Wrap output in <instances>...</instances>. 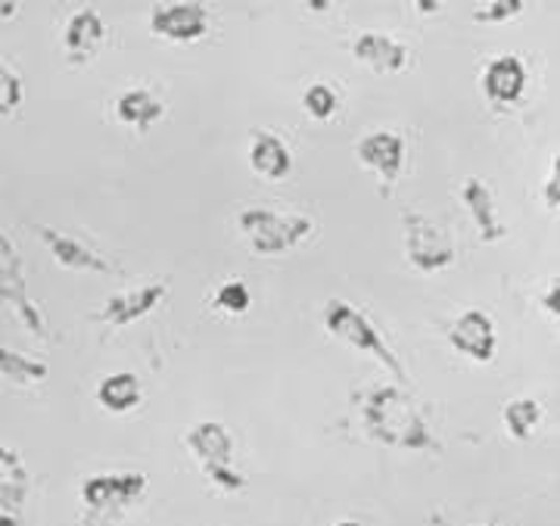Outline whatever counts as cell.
<instances>
[{
	"mask_svg": "<svg viewBox=\"0 0 560 526\" xmlns=\"http://www.w3.org/2000/svg\"><path fill=\"white\" fill-rule=\"evenodd\" d=\"M361 421L377 443L401 452H440L442 445L401 386H377L361 405Z\"/></svg>",
	"mask_w": 560,
	"mask_h": 526,
	"instance_id": "6da1fadb",
	"label": "cell"
},
{
	"mask_svg": "<svg viewBox=\"0 0 560 526\" xmlns=\"http://www.w3.org/2000/svg\"><path fill=\"white\" fill-rule=\"evenodd\" d=\"M320 318H324V330L330 337H337L346 346H352V349H359L364 355L377 359L396 381H408V374H405V367L396 359V352L389 349V343L383 340L381 330L374 327V322L361 308L346 303V300H330V303L324 305V315Z\"/></svg>",
	"mask_w": 560,
	"mask_h": 526,
	"instance_id": "7a4b0ae2",
	"label": "cell"
},
{
	"mask_svg": "<svg viewBox=\"0 0 560 526\" xmlns=\"http://www.w3.org/2000/svg\"><path fill=\"white\" fill-rule=\"evenodd\" d=\"M147 477L140 470L125 474H94L81 483L84 521L81 526H109L125 507H131L143 495Z\"/></svg>",
	"mask_w": 560,
	"mask_h": 526,
	"instance_id": "3957f363",
	"label": "cell"
},
{
	"mask_svg": "<svg viewBox=\"0 0 560 526\" xmlns=\"http://www.w3.org/2000/svg\"><path fill=\"white\" fill-rule=\"evenodd\" d=\"M0 305H7L16 322L38 340H50V327L40 312V305L32 300L28 293V281H25V265H22L20 249L13 237L0 227Z\"/></svg>",
	"mask_w": 560,
	"mask_h": 526,
	"instance_id": "277c9868",
	"label": "cell"
},
{
	"mask_svg": "<svg viewBox=\"0 0 560 526\" xmlns=\"http://www.w3.org/2000/svg\"><path fill=\"white\" fill-rule=\"evenodd\" d=\"M241 231L259 256H280V253H290L293 246H300L315 231V224L305 215L256 206V209L241 212Z\"/></svg>",
	"mask_w": 560,
	"mask_h": 526,
	"instance_id": "5b68a950",
	"label": "cell"
},
{
	"mask_svg": "<svg viewBox=\"0 0 560 526\" xmlns=\"http://www.w3.org/2000/svg\"><path fill=\"white\" fill-rule=\"evenodd\" d=\"M187 448L200 461L202 474L212 480V486H219L221 492H241L246 486V477L234 467V440L224 424L200 421L197 426H190Z\"/></svg>",
	"mask_w": 560,
	"mask_h": 526,
	"instance_id": "8992f818",
	"label": "cell"
},
{
	"mask_svg": "<svg viewBox=\"0 0 560 526\" xmlns=\"http://www.w3.org/2000/svg\"><path fill=\"white\" fill-rule=\"evenodd\" d=\"M401 243H405V256L423 274L442 271L455 262V241L452 234L436 224L430 215H423L418 209H405L401 212Z\"/></svg>",
	"mask_w": 560,
	"mask_h": 526,
	"instance_id": "52a82bcc",
	"label": "cell"
},
{
	"mask_svg": "<svg viewBox=\"0 0 560 526\" xmlns=\"http://www.w3.org/2000/svg\"><path fill=\"white\" fill-rule=\"evenodd\" d=\"M40 243L50 249V256L69 268V271H88V274H119V265H113L101 249H94L91 243H84L75 234H66V231H57V227H47V224H38Z\"/></svg>",
	"mask_w": 560,
	"mask_h": 526,
	"instance_id": "ba28073f",
	"label": "cell"
},
{
	"mask_svg": "<svg viewBox=\"0 0 560 526\" xmlns=\"http://www.w3.org/2000/svg\"><path fill=\"white\" fill-rule=\"evenodd\" d=\"M355 156L361 165H368L371 172H377L383 182V197L393 194V187L399 182L401 168H405V138L396 131H371L364 135L355 147Z\"/></svg>",
	"mask_w": 560,
	"mask_h": 526,
	"instance_id": "9c48e42d",
	"label": "cell"
},
{
	"mask_svg": "<svg viewBox=\"0 0 560 526\" xmlns=\"http://www.w3.org/2000/svg\"><path fill=\"white\" fill-rule=\"evenodd\" d=\"M32 492V474L16 448L0 445V526H22V511Z\"/></svg>",
	"mask_w": 560,
	"mask_h": 526,
	"instance_id": "30bf717a",
	"label": "cell"
},
{
	"mask_svg": "<svg viewBox=\"0 0 560 526\" xmlns=\"http://www.w3.org/2000/svg\"><path fill=\"white\" fill-rule=\"evenodd\" d=\"M165 293H168V283L165 281L131 287V290H125V293L109 296V300L97 308L94 322L106 324V327H128V324L140 322L143 315H150V312L165 300Z\"/></svg>",
	"mask_w": 560,
	"mask_h": 526,
	"instance_id": "8fae6325",
	"label": "cell"
},
{
	"mask_svg": "<svg viewBox=\"0 0 560 526\" xmlns=\"http://www.w3.org/2000/svg\"><path fill=\"white\" fill-rule=\"evenodd\" d=\"M150 28L156 38L190 44L209 32V10L202 3H162L150 16Z\"/></svg>",
	"mask_w": 560,
	"mask_h": 526,
	"instance_id": "7c38bea8",
	"label": "cell"
},
{
	"mask_svg": "<svg viewBox=\"0 0 560 526\" xmlns=\"http://www.w3.org/2000/svg\"><path fill=\"white\" fill-rule=\"evenodd\" d=\"M448 343L455 346L460 355H467L470 362H492L495 346H499L495 324H492V318L482 308H467L448 327Z\"/></svg>",
	"mask_w": 560,
	"mask_h": 526,
	"instance_id": "4fadbf2b",
	"label": "cell"
},
{
	"mask_svg": "<svg viewBox=\"0 0 560 526\" xmlns=\"http://www.w3.org/2000/svg\"><path fill=\"white\" fill-rule=\"evenodd\" d=\"M106 22L97 10H79L72 13V20L66 22L62 32V54L69 66H88L106 44Z\"/></svg>",
	"mask_w": 560,
	"mask_h": 526,
	"instance_id": "5bb4252c",
	"label": "cell"
},
{
	"mask_svg": "<svg viewBox=\"0 0 560 526\" xmlns=\"http://www.w3.org/2000/svg\"><path fill=\"white\" fill-rule=\"evenodd\" d=\"M526 81L529 72L523 66L521 57L514 54H504L495 60L486 62L482 69V94L492 106H514L526 94Z\"/></svg>",
	"mask_w": 560,
	"mask_h": 526,
	"instance_id": "9a60e30c",
	"label": "cell"
},
{
	"mask_svg": "<svg viewBox=\"0 0 560 526\" xmlns=\"http://www.w3.org/2000/svg\"><path fill=\"white\" fill-rule=\"evenodd\" d=\"M352 57L364 62L368 69H374L377 75H399L401 69L408 66V47L393 35H386V32L368 28L352 44Z\"/></svg>",
	"mask_w": 560,
	"mask_h": 526,
	"instance_id": "2e32d148",
	"label": "cell"
},
{
	"mask_svg": "<svg viewBox=\"0 0 560 526\" xmlns=\"http://www.w3.org/2000/svg\"><path fill=\"white\" fill-rule=\"evenodd\" d=\"M249 168L265 182H283L293 172L290 147L268 128H256L249 138Z\"/></svg>",
	"mask_w": 560,
	"mask_h": 526,
	"instance_id": "e0dca14e",
	"label": "cell"
},
{
	"mask_svg": "<svg viewBox=\"0 0 560 526\" xmlns=\"http://www.w3.org/2000/svg\"><path fill=\"white\" fill-rule=\"evenodd\" d=\"M460 200L467 206L470 219L477 224V234L482 243H495L508 234V227L499 219V206H495V194L492 187L480 178H464L460 187Z\"/></svg>",
	"mask_w": 560,
	"mask_h": 526,
	"instance_id": "ac0fdd59",
	"label": "cell"
},
{
	"mask_svg": "<svg viewBox=\"0 0 560 526\" xmlns=\"http://www.w3.org/2000/svg\"><path fill=\"white\" fill-rule=\"evenodd\" d=\"M162 113H165L162 101L156 94H150L147 87H131L116 101V116H119L121 125L135 128L140 135L150 131L162 119Z\"/></svg>",
	"mask_w": 560,
	"mask_h": 526,
	"instance_id": "d6986e66",
	"label": "cell"
},
{
	"mask_svg": "<svg viewBox=\"0 0 560 526\" xmlns=\"http://www.w3.org/2000/svg\"><path fill=\"white\" fill-rule=\"evenodd\" d=\"M143 399V389H140L138 374L131 371H119V374H109L97 384V402L113 411V414H125V411H135Z\"/></svg>",
	"mask_w": 560,
	"mask_h": 526,
	"instance_id": "ffe728a7",
	"label": "cell"
},
{
	"mask_svg": "<svg viewBox=\"0 0 560 526\" xmlns=\"http://www.w3.org/2000/svg\"><path fill=\"white\" fill-rule=\"evenodd\" d=\"M47 374H50L47 362L32 359V355H25V352H16V349L0 343V377H3V381H10V384L16 386H35L44 384Z\"/></svg>",
	"mask_w": 560,
	"mask_h": 526,
	"instance_id": "44dd1931",
	"label": "cell"
},
{
	"mask_svg": "<svg viewBox=\"0 0 560 526\" xmlns=\"http://www.w3.org/2000/svg\"><path fill=\"white\" fill-rule=\"evenodd\" d=\"M504 426H508V433L514 436V440H521L526 443L533 433H536V426L541 421V405L536 399H529V396H521V399H511V402L504 405Z\"/></svg>",
	"mask_w": 560,
	"mask_h": 526,
	"instance_id": "7402d4cb",
	"label": "cell"
},
{
	"mask_svg": "<svg viewBox=\"0 0 560 526\" xmlns=\"http://www.w3.org/2000/svg\"><path fill=\"white\" fill-rule=\"evenodd\" d=\"M302 106H305V113L312 116V119L327 121L334 119V113H337V106H340V97H337V91L330 87V84H312L308 91H305V97H302Z\"/></svg>",
	"mask_w": 560,
	"mask_h": 526,
	"instance_id": "603a6c76",
	"label": "cell"
},
{
	"mask_svg": "<svg viewBox=\"0 0 560 526\" xmlns=\"http://www.w3.org/2000/svg\"><path fill=\"white\" fill-rule=\"evenodd\" d=\"M22 106V79L10 62L0 60V116H16Z\"/></svg>",
	"mask_w": 560,
	"mask_h": 526,
	"instance_id": "cb8c5ba5",
	"label": "cell"
},
{
	"mask_svg": "<svg viewBox=\"0 0 560 526\" xmlns=\"http://www.w3.org/2000/svg\"><path fill=\"white\" fill-rule=\"evenodd\" d=\"M523 10H526L523 0H492V3H480L470 13V20L482 22V25H501V22H511L514 16H521Z\"/></svg>",
	"mask_w": 560,
	"mask_h": 526,
	"instance_id": "d4e9b609",
	"label": "cell"
},
{
	"mask_svg": "<svg viewBox=\"0 0 560 526\" xmlns=\"http://www.w3.org/2000/svg\"><path fill=\"white\" fill-rule=\"evenodd\" d=\"M215 305H219L221 312H228V315H243L253 305V293H249V287L243 281H228L219 287Z\"/></svg>",
	"mask_w": 560,
	"mask_h": 526,
	"instance_id": "484cf974",
	"label": "cell"
},
{
	"mask_svg": "<svg viewBox=\"0 0 560 526\" xmlns=\"http://www.w3.org/2000/svg\"><path fill=\"white\" fill-rule=\"evenodd\" d=\"M541 197H545V206L551 209V212H558L560 206V162L555 160V168H551V175H548V182L541 187Z\"/></svg>",
	"mask_w": 560,
	"mask_h": 526,
	"instance_id": "4316f807",
	"label": "cell"
},
{
	"mask_svg": "<svg viewBox=\"0 0 560 526\" xmlns=\"http://www.w3.org/2000/svg\"><path fill=\"white\" fill-rule=\"evenodd\" d=\"M541 308L548 312V315H560V278L548 283V290H545V296H541Z\"/></svg>",
	"mask_w": 560,
	"mask_h": 526,
	"instance_id": "83f0119b",
	"label": "cell"
},
{
	"mask_svg": "<svg viewBox=\"0 0 560 526\" xmlns=\"http://www.w3.org/2000/svg\"><path fill=\"white\" fill-rule=\"evenodd\" d=\"M430 524L433 526H474V524H455V521H448L442 511H433V514H430ZM480 526H499V524H480Z\"/></svg>",
	"mask_w": 560,
	"mask_h": 526,
	"instance_id": "f1b7e54d",
	"label": "cell"
},
{
	"mask_svg": "<svg viewBox=\"0 0 560 526\" xmlns=\"http://www.w3.org/2000/svg\"><path fill=\"white\" fill-rule=\"evenodd\" d=\"M20 13V3H0V20H13Z\"/></svg>",
	"mask_w": 560,
	"mask_h": 526,
	"instance_id": "f546056e",
	"label": "cell"
},
{
	"mask_svg": "<svg viewBox=\"0 0 560 526\" xmlns=\"http://www.w3.org/2000/svg\"><path fill=\"white\" fill-rule=\"evenodd\" d=\"M415 7H418V13H436L440 10V0H418Z\"/></svg>",
	"mask_w": 560,
	"mask_h": 526,
	"instance_id": "4dcf8cb0",
	"label": "cell"
},
{
	"mask_svg": "<svg viewBox=\"0 0 560 526\" xmlns=\"http://www.w3.org/2000/svg\"><path fill=\"white\" fill-rule=\"evenodd\" d=\"M334 526H364V524H359V521H337Z\"/></svg>",
	"mask_w": 560,
	"mask_h": 526,
	"instance_id": "1f68e13d",
	"label": "cell"
}]
</instances>
